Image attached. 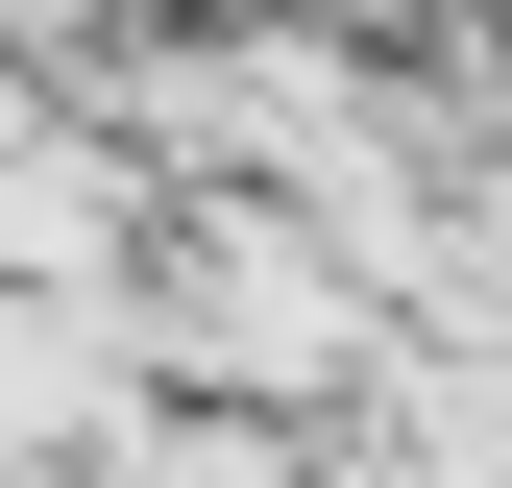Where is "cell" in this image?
I'll use <instances>...</instances> for the list:
<instances>
[{
    "label": "cell",
    "mask_w": 512,
    "mask_h": 488,
    "mask_svg": "<svg viewBox=\"0 0 512 488\" xmlns=\"http://www.w3.org/2000/svg\"><path fill=\"white\" fill-rule=\"evenodd\" d=\"M171 488H293V464H171Z\"/></svg>",
    "instance_id": "cell-1"
}]
</instances>
